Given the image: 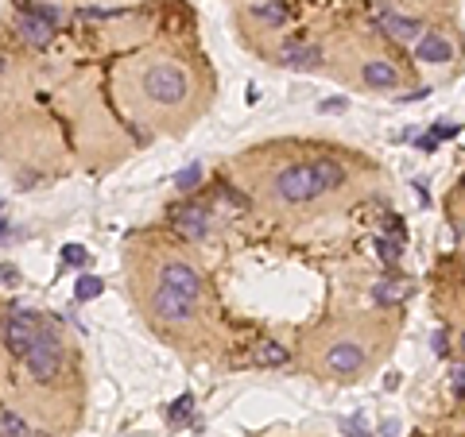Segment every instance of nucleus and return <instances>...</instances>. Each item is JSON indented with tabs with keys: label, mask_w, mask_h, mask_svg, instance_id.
<instances>
[{
	"label": "nucleus",
	"mask_w": 465,
	"mask_h": 437,
	"mask_svg": "<svg viewBox=\"0 0 465 437\" xmlns=\"http://www.w3.org/2000/svg\"><path fill=\"white\" fill-rule=\"evenodd\" d=\"M62 263H70V267H86L89 252L82 248V244H66V248H62Z\"/></svg>",
	"instance_id": "obj_22"
},
{
	"label": "nucleus",
	"mask_w": 465,
	"mask_h": 437,
	"mask_svg": "<svg viewBox=\"0 0 465 437\" xmlns=\"http://www.w3.org/2000/svg\"><path fill=\"white\" fill-rule=\"evenodd\" d=\"M198 182H202V163H190V166H182V171L175 175V186L182 190V194H190Z\"/></svg>",
	"instance_id": "obj_20"
},
{
	"label": "nucleus",
	"mask_w": 465,
	"mask_h": 437,
	"mask_svg": "<svg viewBox=\"0 0 465 437\" xmlns=\"http://www.w3.org/2000/svg\"><path fill=\"white\" fill-rule=\"evenodd\" d=\"M39 321H35V313H8V318L0 321V340H4V349L16 352V356H23V352L35 344V337H39Z\"/></svg>",
	"instance_id": "obj_4"
},
{
	"label": "nucleus",
	"mask_w": 465,
	"mask_h": 437,
	"mask_svg": "<svg viewBox=\"0 0 465 437\" xmlns=\"http://www.w3.org/2000/svg\"><path fill=\"white\" fill-rule=\"evenodd\" d=\"M457 132H462L457 124H450V120H438V124H435V136H430V139H435V144H438V139H454Z\"/></svg>",
	"instance_id": "obj_24"
},
{
	"label": "nucleus",
	"mask_w": 465,
	"mask_h": 437,
	"mask_svg": "<svg viewBox=\"0 0 465 437\" xmlns=\"http://www.w3.org/2000/svg\"><path fill=\"white\" fill-rule=\"evenodd\" d=\"M314 166V175H318V182H322V190H337V186L345 182V171L334 163V159H318V163H310Z\"/></svg>",
	"instance_id": "obj_14"
},
{
	"label": "nucleus",
	"mask_w": 465,
	"mask_h": 437,
	"mask_svg": "<svg viewBox=\"0 0 465 437\" xmlns=\"http://www.w3.org/2000/svg\"><path fill=\"white\" fill-rule=\"evenodd\" d=\"M276 190H279V197H283V202H295V205L314 202L318 194H326L310 163H298V166H287V171H279Z\"/></svg>",
	"instance_id": "obj_2"
},
{
	"label": "nucleus",
	"mask_w": 465,
	"mask_h": 437,
	"mask_svg": "<svg viewBox=\"0 0 465 437\" xmlns=\"http://www.w3.org/2000/svg\"><path fill=\"white\" fill-rule=\"evenodd\" d=\"M435 352H438V356H442V352H446V333H442V329L435 333Z\"/></svg>",
	"instance_id": "obj_30"
},
{
	"label": "nucleus",
	"mask_w": 465,
	"mask_h": 437,
	"mask_svg": "<svg viewBox=\"0 0 465 437\" xmlns=\"http://www.w3.org/2000/svg\"><path fill=\"white\" fill-rule=\"evenodd\" d=\"M372 294H377V302H388V306H392V302L407 298V282H380Z\"/></svg>",
	"instance_id": "obj_21"
},
{
	"label": "nucleus",
	"mask_w": 465,
	"mask_h": 437,
	"mask_svg": "<svg viewBox=\"0 0 465 437\" xmlns=\"http://www.w3.org/2000/svg\"><path fill=\"white\" fill-rule=\"evenodd\" d=\"M151 306H155V313H159L163 321H190V318H194V306H198V302L182 298V294H175L171 287H163V282H159L155 294H151Z\"/></svg>",
	"instance_id": "obj_5"
},
{
	"label": "nucleus",
	"mask_w": 465,
	"mask_h": 437,
	"mask_svg": "<svg viewBox=\"0 0 465 437\" xmlns=\"http://www.w3.org/2000/svg\"><path fill=\"white\" fill-rule=\"evenodd\" d=\"M190 414H194V395H178L175 402L167 407V422H175V426H178V422H187Z\"/></svg>",
	"instance_id": "obj_19"
},
{
	"label": "nucleus",
	"mask_w": 465,
	"mask_h": 437,
	"mask_svg": "<svg viewBox=\"0 0 465 437\" xmlns=\"http://www.w3.org/2000/svg\"><path fill=\"white\" fill-rule=\"evenodd\" d=\"M159 282H163V287H171L175 294H182V298H190V302L202 298V279H198V271H194V267H187V263H167V267H163V275H159Z\"/></svg>",
	"instance_id": "obj_6"
},
{
	"label": "nucleus",
	"mask_w": 465,
	"mask_h": 437,
	"mask_svg": "<svg viewBox=\"0 0 465 437\" xmlns=\"http://www.w3.org/2000/svg\"><path fill=\"white\" fill-rule=\"evenodd\" d=\"M252 16H256L260 23H267V28H279V23L287 20V4H283V0H267V4H256V8H252Z\"/></svg>",
	"instance_id": "obj_15"
},
{
	"label": "nucleus",
	"mask_w": 465,
	"mask_h": 437,
	"mask_svg": "<svg viewBox=\"0 0 465 437\" xmlns=\"http://www.w3.org/2000/svg\"><path fill=\"white\" fill-rule=\"evenodd\" d=\"M380 31H388V35H392V39H399V43L419 39V23L415 20H404V16H392V12H384V16H380Z\"/></svg>",
	"instance_id": "obj_11"
},
{
	"label": "nucleus",
	"mask_w": 465,
	"mask_h": 437,
	"mask_svg": "<svg viewBox=\"0 0 465 437\" xmlns=\"http://www.w3.org/2000/svg\"><path fill=\"white\" fill-rule=\"evenodd\" d=\"M377 248H380V255H384V260H396V255H399V240H380Z\"/></svg>",
	"instance_id": "obj_27"
},
{
	"label": "nucleus",
	"mask_w": 465,
	"mask_h": 437,
	"mask_svg": "<svg viewBox=\"0 0 465 437\" xmlns=\"http://www.w3.org/2000/svg\"><path fill=\"white\" fill-rule=\"evenodd\" d=\"M31 12H35V16H39V20H47L50 28H59V8H50V4H31Z\"/></svg>",
	"instance_id": "obj_23"
},
{
	"label": "nucleus",
	"mask_w": 465,
	"mask_h": 437,
	"mask_svg": "<svg viewBox=\"0 0 465 437\" xmlns=\"http://www.w3.org/2000/svg\"><path fill=\"white\" fill-rule=\"evenodd\" d=\"M23 364H28V371L39 379V383H50V379L62 371V344L55 337H47V333H39L35 344L23 352Z\"/></svg>",
	"instance_id": "obj_3"
},
{
	"label": "nucleus",
	"mask_w": 465,
	"mask_h": 437,
	"mask_svg": "<svg viewBox=\"0 0 465 437\" xmlns=\"http://www.w3.org/2000/svg\"><path fill=\"white\" fill-rule=\"evenodd\" d=\"M171 224H175L178 236H187V240H202L209 233V213L202 205H175L171 209Z\"/></svg>",
	"instance_id": "obj_7"
},
{
	"label": "nucleus",
	"mask_w": 465,
	"mask_h": 437,
	"mask_svg": "<svg viewBox=\"0 0 465 437\" xmlns=\"http://www.w3.org/2000/svg\"><path fill=\"white\" fill-rule=\"evenodd\" d=\"M318 108H322V113H326V108H330V113H341V108H345V101H322Z\"/></svg>",
	"instance_id": "obj_29"
},
{
	"label": "nucleus",
	"mask_w": 465,
	"mask_h": 437,
	"mask_svg": "<svg viewBox=\"0 0 465 437\" xmlns=\"http://www.w3.org/2000/svg\"><path fill=\"white\" fill-rule=\"evenodd\" d=\"M101 291H105V282H101L97 275H78V282H74V302H93Z\"/></svg>",
	"instance_id": "obj_17"
},
{
	"label": "nucleus",
	"mask_w": 465,
	"mask_h": 437,
	"mask_svg": "<svg viewBox=\"0 0 465 437\" xmlns=\"http://www.w3.org/2000/svg\"><path fill=\"white\" fill-rule=\"evenodd\" d=\"M16 35H20L28 47H47L50 35H55V28H50L47 20H39L35 12H16Z\"/></svg>",
	"instance_id": "obj_8"
},
{
	"label": "nucleus",
	"mask_w": 465,
	"mask_h": 437,
	"mask_svg": "<svg viewBox=\"0 0 465 437\" xmlns=\"http://www.w3.org/2000/svg\"><path fill=\"white\" fill-rule=\"evenodd\" d=\"M144 89H148V97L159 101V105H175V101L187 97V74L175 62H155L148 70V78H144Z\"/></svg>",
	"instance_id": "obj_1"
},
{
	"label": "nucleus",
	"mask_w": 465,
	"mask_h": 437,
	"mask_svg": "<svg viewBox=\"0 0 465 437\" xmlns=\"http://www.w3.org/2000/svg\"><path fill=\"white\" fill-rule=\"evenodd\" d=\"M0 437H35V434L28 429L23 418H16L12 410H0Z\"/></svg>",
	"instance_id": "obj_18"
},
{
	"label": "nucleus",
	"mask_w": 465,
	"mask_h": 437,
	"mask_svg": "<svg viewBox=\"0 0 465 437\" xmlns=\"http://www.w3.org/2000/svg\"><path fill=\"white\" fill-rule=\"evenodd\" d=\"M326 364H330L334 371H341V376H353V371L365 364V352L357 349L353 340H337L334 349L326 352Z\"/></svg>",
	"instance_id": "obj_9"
},
{
	"label": "nucleus",
	"mask_w": 465,
	"mask_h": 437,
	"mask_svg": "<svg viewBox=\"0 0 465 437\" xmlns=\"http://www.w3.org/2000/svg\"><path fill=\"white\" fill-rule=\"evenodd\" d=\"M4 66H8V59H4V55H0V74H4Z\"/></svg>",
	"instance_id": "obj_31"
},
{
	"label": "nucleus",
	"mask_w": 465,
	"mask_h": 437,
	"mask_svg": "<svg viewBox=\"0 0 465 437\" xmlns=\"http://www.w3.org/2000/svg\"><path fill=\"white\" fill-rule=\"evenodd\" d=\"M16 279H20V271H16V263H0V282H4V287H12Z\"/></svg>",
	"instance_id": "obj_26"
},
{
	"label": "nucleus",
	"mask_w": 465,
	"mask_h": 437,
	"mask_svg": "<svg viewBox=\"0 0 465 437\" xmlns=\"http://www.w3.org/2000/svg\"><path fill=\"white\" fill-rule=\"evenodd\" d=\"M450 387L454 395H465V368H450Z\"/></svg>",
	"instance_id": "obj_25"
},
{
	"label": "nucleus",
	"mask_w": 465,
	"mask_h": 437,
	"mask_svg": "<svg viewBox=\"0 0 465 437\" xmlns=\"http://www.w3.org/2000/svg\"><path fill=\"white\" fill-rule=\"evenodd\" d=\"M462 349H465V337H462Z\"/></svg>",
	"instance_id": "obj_32"
},
{
	"label": "nucleus",
	"mask_w": 465,
	"mask_h": 437,
	"mask_svg": "<svg viewBox=\"0 0 465 437\" xmlns=\"http://www.w3.org/2000/svg\"><path fill=\"white\" fill-rule=\"evenodd\" d=\"M365 81L372 89H392L399 81V74L392 70V62H368V66H365Z\"/></svg>",
	"instance_id": "obj_13"
},
{
	"label": "nucleus",
	"mask_w": 465,
	"mask_h": 437,
	"mask_svg": "<svg viewBox=\"0 0 465 437\" xmlns=\"http://www.w3.org/2000/svg\"><path fill=\"white\" fill-rule=\"evenodd\" d=\"M318 62H322V50L314 43H287L283 47V66L291 70H314Z\"/></svg>",
	"instance_id": "obj_10"
},
{
	"label": "nucleus",
	"mask_w": 465,
	"mask_h": 437,
	"mask_svg": "<svg viewBox=\"0 0 465 437\" xmlns=\"http://www.w3.org/2000/svg\"><path fill=\"white\" fill-rule=\"evenodd\" d=\"M450 39L446 35H419V59L423 62H450Z\"/></svg>",
	"instance_id": "obj_12"
},
{
	"label": "nucleus",
	"mask_w": 465,
	"mask_h": 437,
	"mask_svg": "<svg viewBox=\"0 0 465 437\" xmlns=\"http://www.w3.org/2000/svg\"><path fill=\"white\" fill-rule=\"evenodd\" d=\"M341 429H345L349 437H372V434H368L365 426H357V422H341Z\"/></svg>",
	"instance_id": "obj_28"
},
{
	"label": "nucleus",
	"mask_w": 465,
	"mask_h": 437,
	"mask_svg": "<svg viewBox=\"0 0 465 437\" xmlns=\"http://www.w3.org/2000/svg\"><path fill=\"white\" fill-rule=\"evenodd\" d=\"M256 364H264V368H279V364H287V349L283 344H276V340H264V344H256Z\"/></svg>",
	"instance_id": "obj_16"
}]
</instances>
